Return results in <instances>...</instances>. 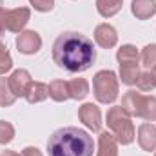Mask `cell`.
Listing matches in <instances>:
<instances>
[{
  "instance_id": "obj_1",
  "label": "cell",
  "mask_w": 156,
  "mask_h": 156,
  "mask_svg": "<svg viewBox=\"0 0 156 156\" xmlns=\"http://www.w3.org/2000/svg\"><path fill=\"white\" fill-rule=\"evenodd\" d=\"M53 60L58 67L69 73L87 71L96 60L93 40L76 31L62 33L53 44Z\"/></svg>"
},
{
  "instance_id": "obj_2",
  "label": "cell",
  "mask_w": 156,
  "mask_h": 156,
  "mask_svg": "<svg viewBox=\"0 0 156 156\" xmlns=\"http://www.w3.org/2000/svg\"><path fill=\"white\" fill-rule=\"evenodd\" d=\"M94 142L87 131L78 127H62L47 140L49 156H93Z\"/></svg>"
},
{
  "instance_id": "obj_3",
  "label": "cell",
  "mask_w": 156,
  "mask_h": 156,
  "mask_svg": "<svg viewBox=\"0 0 156 156\" xmlns=\"http://www.w3.org/2000/svg\"><path fill=\"white\" fill-rule=\"evenodd\" d=\"M122 109L129 116L153 122L156 120V96H144L142 93L127 91L122 98Z\"/></svg>"
},
{
  "instance_id": "obj_4",
  "label": "cell",
  "mask_w": 156,
  "mask_h": 156,
  "mask_svg": "<svg viewBox=\"0 0 156 156\" xmlns=\"http://www.w3.org/2000/svg\"><path fill=\"white\" fill-rule=\"evenodd\" d=\"M107 127L116 136L118 144H122V145L133 144V140H134V125L131 122V116L122 109V105L111 107L107 111Z\"/></svg>"
},
{
  "instance_id": "obj_5",
  "label": "cell",
  "mask_w": 156,
  "mask_h": 156,
  "mask_svg": "<svg viewBox=\"0 0 156 156\" xmlns=\"http://www.w3.org/2000/svg\"><path fill=\"white\" fill-rule=\"evenodd\" d=\"M93 91L100 104H113L118 98V78L115 71H98L93 78Z\"/></svg>"
},
{
  "instance_id": "obj_6",
  "label": "cell",
  "mask_w": 156,
  "mask_h": 156,
  "mask_svg": "<svg viewBox=\"0 0 156 156\" xmlns=\"http://www.w3.org/2000/svg\"><path fill=\"white\" fill-rule=\"evenodd\" d=\"M31 18L29 7H16V9H2L0 11V22L4 29L11 33H22L26 24Z\"/></svg>"
},
{
  "instance_id": "obj_7",
  "label": "cell",
  "mask_w": 156,
  "mask_h": 156,
  "mask_svg": "<svg viewBox=\"0 0 156 156\" xmlns=\"http://www.w3.org/2000/svg\"><path fill=\"white\" fill-rule=\"evenodd\" d=\"M78 118L87 129H91L94 133H98L102 129V113L94 104H83L78 109Z\"/></svg>"
},
{
  "instance_id": "obj_8",
  "label": "cell",
  "mask_w": 156,
  "mask_h": 156,
  "mask_svg": "<svg viewBox=\"0 0 156 156\" xmlns=\"http://www.w3.org/2000/svg\"><path fill=\"white\" fill-rule=\"evenodd\" d=\"M42 47V38L37 31H22L16 37V49L24 55H35Z\"/></svg>"
},
{
  "instance_id": "obj_9",
  "label": "cell",
  "mask_w": 156,
  "mask_h": 156,
  "mask_svg": "<svg viewBox=\"0 0 156 156\" xmlns=\"http://www.w3.org/2000/svg\"><path fill=\"white\" fill-rule=\"evenodd\" d=\"M7 80H9V87H11V91H13V94L16 98L18 96H26L29 85L33 83V78H31L27 69H16V71H13V75Z\"/></svg>"
},
{
  "instance_id": "obj_10",
  "label": "cell",
  "mask_w": 156,
  "mask_h": 156,
  "mask_svg": "<svg viewBox=\"0 0 156 156\" xmlns=\"http://www.w3.org/2000/svg\"><path fill=\"white\" fill-rule=\"evenodd\" d=\"M94 42L100 47H104V49L115 47L118 42L116 29L111 24H100V26H96V29H94Z\"/></svg>"
},
{
  "instance_id": "obj_11",
  "label": "cell",
  "mask_w": 156,
  "mask_h": 156,
  "mask_svg": "<svg viewBox=\"0 0 156 156\" xmlns=\"http://www.w3.org/2000/svg\"><path fill=\"white\" fill-rule=\"evenodd\" d=\"M138 144L144 151H154L156 149V127L153 123H142L138 129Z\"/></svg>"
},
{
  "instance_id": "obj_12",
  "label": "cell",
  "mask_w": 156,
  "mask_h": 156,
  "mask_svg": "<svg viewBox=\"0 0 156 156\" xmlns=\"http://www.w3.org/2000/svg\"><path fill=\"white\" fill-rule=\"evenodd\" d=\"M96 156H118V140L115 134H111L107 131L100 133Z\"/></svg>"
},
{
  "instance_id": "obj_13",
  "label": "cell",
  "mask_w": 156,
  "mask_h": 156,
  "mask_svg": "<svg viewBox=\"0 0 156 156\" xmlns=\"http://www.w3.org/2000/svg\"><path fill=\"white\" fill-rule=\"evenodd\" d=\"M131 11L138 20H147L156 13V0H133Z\"/></svg>"
},
{
  "instance_id": "obj_14",
  "label": "cell",
  "mask_w": 156,
  "mask_h": 156,
  "mask_svg": "<svg viewBox=\"0 0 156 156\" xmlns=\"http://www.w3.org/2000/svg\"><path fill=\"white\" fill-rule=\"evenodd\" d=\"M140 76V62H120V80L125 85H134Z\"/></svg>"
},
{
  "instance_id": "obj_15",
  "label": "cell",
  "mask_w": 156,
  "mask_h": 156,
  "mask_svg": "<svg viewBox=\"0 0 156 156\" xmlns=\"http://www.w3.org/2000/svg\"><path fill=\"white\" fill-rule=\"evenodd\" d=\"M49 96V85L47 83H42V82H33L26 93V100L29 104H38V102H44L45 98Z\"/></svg>"
},
{
  "instance_id": "obj_16",
  "label": "cell",
  "mask_w": 156,
  "mask_h": 156,
  "mask_svg": "<svg viewBox=\"0 0 156 156\" xmlns=\"http://www.w3.org/2000/svg\"><path fill=\"white\" fill-rule=\"evenodd\" d=\"M49 96L55 100V102H66L69 100V87H67V82L66 80H53L49 83Z\"/></svg>"
},
{
  "instance_id": "obj_17",
  "label": "cell",
  "mask_w": 156,
  "mask_h": 156,
  "mask_svg": "<svg viewBox=\"0 0 156 156\" xmlns=\"http://www.w3.org/2000/svg\"><path fill=\"white\" fill-rule=\"evenodd\" d=\"M67 87H69V96L73 100H83L89 94V83L85 78H75L67 82Z\"/></svg>"
},
{
  "instance_id": "obj_18",
  "label": "cell",
  "mask_w": 156,
  "mask_h": 156,
  "mask_svg": "<svg viewBox=\"0 0 156 156\" xmlns=\"http://www.w3.org/2000/svg\"><path fill=\"white\" fill-rule=\"evenodd\" d=\"M122 2L123 0H96V9L104 18H111L122 9Z\"/></svg>"
},
{
  "instance_id": "obj_19",
  "label": "cell",
  "mask_w": 156,
  "mask_h": 156,
  "mask_svg": "<svg viewBox=\"0 0 156 156\" xmlns=\"http://www.w3.org/2000/svg\"><path fill=\"white\" fill-rule=\"evenodd\" d=\"M116 60L120 62H140V55H138V49L131 44H125L122 45L116 51Z\"/></svg>"
},
{
  "instance_id": "obj_20",
  "label": "cell",
  "mask_w": 156,
  "mask_h": 156,
  "mask_svg": "<svg viewBox=\"0 0 156 156\" xmlns=\"http://www.w3.org/2000/svg\"><path fill=\"white\" fill-rule=\"evenodd\" d=\"M16 100V96L13 94L11 87H9V80L7 78H0V105L2 107H9L13 105Z\"/></svg>"
},
{
  "instance_id": "obj_21",
  "label": "cell",
  "mask_w": 156,
  "mask_h": 156,
  "mask_svg": "<svg viewBox=\"0 0 156 156\" xmlns=\"http://www.w3.org/2000/svg\"><path fill=\"white\" fill-rule=\"evenodd\" d=\"M136 85H138V89L142 91V93H149V91H153L156 87V82H154V76H153V73L151 71H144V73H140V76L136 80Z\"/></svg>"
},
{
  "instance_id": "obj_22",
  "label": "cell",
  "mask_w": 156,
  "mask_h": 156,
  "mask_svg": "<svg viewBox=\"0 0 156 156\" xmlns=\"http://www.w3.org/2000/svg\"><path fill=\"white\" fill-rule=\"evenodd\" d=\"M142 66L147 67V69H153L156 66V44H149L144 47L142 51Z\"/></svg>"
},
{
  "instance_id": "obj_23",
  "label": "cell",
  "mask_w": 156,
  "mask_h": 156,
  "mask_svg": "<svg viewBox=\"0 0 156 156\" xmlns=\"http://www.w3.org/2000/svg\"><path fill=\"white\" fill-rule=\"evenodd\" d=\"M13 67V58L5 47V44L0 42V75H5L7 71H11Z\"/></svg>"
},
{
  "instance_id": "obj_24",
  "label": "cell",
  "mask_w": 156,
  "mask_h": 156,
  "mask_svg": "<svg viewBox=\"0 0 156 156\" xmlns=\"http://www.w3.org/2000/svg\"><path fill=\"white\" fill-rule=\"evenodd\" d=\"M13 138H15V127L9 122L0 120V144H9Z\"/></svg>"
},
{
  "instance_id": "obj_25",
  "label": "cell",
  "mask_w": 156,
  "mask_h": 156,
  "mask_svg": "<svg viewBox=\"0 0 156 156\" xmlns=\"http://www.w3.org/2000/svg\"><path fill=\"white\" fill-rule=\"evenodd\" d=\"M31 2V5L40 11V13H47V11H51L53 9V5H55V0H29Z\"/></svg>"
},
{
  "instance_id": "obj_26",
  "label": "cell",
  "mask_w": 156,
  "mask_h": 156,
  "mask_svg": "<svg viewBox=\"0 0 156 156\" xmlns=\"http://www.w3.org/2000/svg\"><path fill=\"white\" fill-rule=\"evenodd\" d=\"M22 156H44L40 153L37 147H26L24 151H22Z\"/></svg>"
},
{
  "instance_id": "obj_27",
  "label": "cell",
  "mask_w": 156,
  "mask_h": 156,
  "mask_svg": "<svg viewBox=\"0 0 156 156\" xmlns=\"http://www.w3.org/2000/svg\"><path fill=\"white\" fill-rule=\"evenodd\" d=\"M0 156H22V154H18V153H15V151H4Z\"/></svg>"
},
{
  "instance_id": "obj_28",
  "label": "cell",
  "mask_w": 156,
  "mask_h": 156,
  "mask_svg": "<svg viewBox=\"0 0 156 156\" xmlns=\"http://www.w3.org/2000/svg\"><path fill=\"white\" fill-rule=\"evenodd\" d=\"M151 73H153V76H154V82H156V66L151 69Z\"/></svg>"
},
{
  "instance_id": "obj_29",
  "label": "cell",
  "mask_w": 156,
  "mask_h": 156,
  "mask_svg": "<svg viewBox=\"0 0 156 156\" xmlns=\"http://www.w3.org/2000/svg\"><path fill=\"white\" fill-rule=\"evenodd\" d=\"M4 31H5V29H4V26H2V22H0V37L4 35Z\"/></svg>"
},
{
  "instance_id": "obj_30",
  "label": "cell",
  "mask_w": 156,
  "mask_h": 156,
  "mask_svg": "<svg viewBox=\"0 0 156 156\" xmlns=\"http://www.w3.org/2000/svg\"><path fill=\"white\" fill-rule=\"evenodd\" d=\"M2 9H4V2L0 0V11H2Z\"/></svg>"
},
{
  "instance_id": "obj_31",
  "label": "cell",
  "mask_w": 156,
  "mask_h": 156,
  "mask_svg": "<svg viewBox=\"0 0 156 156\" xmlns=\"http://www.w3.org/2000/svg\"><path fill=\"white\" fill-rule=\"evenodd\" d=\"M154 156H156V153H154Z\"/></svg>"
}]
</instances>
